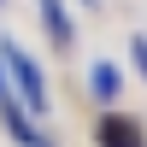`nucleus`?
<instances>
[{
	"label": "nucleus",
	"instance_id": "nucleus-1",
	"mask_svg": "<svg viewBox=\"0 0 147 147\" xmlns=\"http://www.w3.org/2000/svg\"><path fill=\"white\" fill-rule=\"evenodd\" d=\"M0 65H6V82H12V94H18V106L30 118H47V77H41V65H35L18 41H0Z\"/></svg>",
	"mask_w": 147,
	"mask_h": 147
},
{
	"label": "nucleus",
	"instance_id": "nucleus-2",
	"mask_svg": "<svg viewBox=\"0 0 147 147\" xmlns=\"http://www.w3.org/2000/svg\"><path fill=\"white\" fill-rule=\"evenodd\" d=\"M0 118H6V129H12V141H18V147H53V136H41V129H35V118L18 106V94H6V100H0Z\"/></svg>",
	"mask_w": 147,
	"mask_h": 147
},
{
	"label": "nucleus",
	"instance_id": "nucleus-3",
	"mask_svg": "<svg viewBox=\"0 0 147 147\" xmlns=\"http://www.w3.org/2000/svg\"><path fill=\"white\" fill-rule=\"evenodd\" d=\"M94 141H100V147H147L141 124H136V118H118V112H106V118H100Z\"/></svg>",
	"mask_w": 147,
	"mask_h": 147
},
{
	"label": "nucleus",
	"instance_id": "nucleus-4",
	"mask_svg": "<svg viewBox=\"0 0 147 147\" xmlns=\"http://www.w3.org/2000/svg\"><path fill=\"white\" fill-rule=\"evenodd\" d=\"M88 94H94L100 106H112L118 94H124V71H118L112 59H100V65H88Z\"/></svg>",
	"mask_w": 147,
	"mask_h": 147
},
{
	"label": "nucleus",
	"instance_id": "nucleus-5",
	"mask_svg": "<svg viewBox=\"0 0 147 147\" xmlns=\"http://www.w3.org/2000/svg\"><path fill=\"white\" fill-rule=\"evenodd\" d=\"M35 6H41V24H47V35H53L59 47H65L71 35H77V30H71V12L59 6V0H35Z\"/></svg>",
	"mask_w": 147,
	"mask_h": 147
},
{
	"label": "nucleus",
	"instance_id": "nucleus-6",
	"mask_svg": "<svg viewBox=\"0 0 147 147\" xmlns=\"http://www.w3.org/2000/svg\"><path fill=\"white\" fill-rule=\"evenodd\" d=\"M129 53H136V65H141V77H147V35H136V41H129Z\"/></svg>",
	"mask_w": 147,
	"mask_h": 147
},
{
	"label": "nucleus",
	"instance_id": "nucleus-7",
	"mask_svg": "<svg viewBox=\"0 0 147 147\" xmlns=\"http://www.w3.org/2000/svg\"><path fill=\"white\" fill-rule=\"evenodd\" d=\"M6 94H12V82H6V65H0V100H6Z\"/></svg>",
	"mask_w": 147,
	"mask_h": 147
},
{
	"label": "nucleus",
	"instance_id": "nucleus-8",
	"mask_svg": "<svg viewBox=\"0 0 147 147\" xmlns=\"http://www.w3.org/2000/svg\"><path fill=\"white\" fill-rule=\"evenodd\" d=\"M82 6H94V0H82Z\"/></svg>",
	"mask_w": 147,
	"mask_h": 147
}]
</instances>
